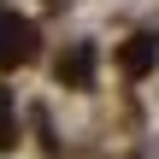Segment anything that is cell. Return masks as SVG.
<instances>
[{"mask_svg":"<svg viewBox=\"0 0 159 159\" xmlns=\"http://www.w3.org/2000/svg\"><path fill=\"white\" fill-rule=\"evenodd\" d=\"M47 6H53V12H65V0H47Z\"/></svg>","mask_w":159,"mask_h":159,"instance_id":"cell-5","label":"cell"},{"mask_svg":"<svg viewBox=\"0 0 159 159\" xmlns=\"http://www.w3.org/2000/svg\"><path fill=\"white\" fill-rule=\"evenodd\" d=\"M0 124H12V94L0 89Z\"/></svg>","mask_w":159,"mask_h":159,"instance_id":"cell-4","label":"cell"},{"mask_svg":"<svg viewBox=\"0 0 159 159\" xmlns=\"http://www.w3.org/2000/svg\"><path fill=\"white\" fill-rule=\"evenodd\" d=\"M124 77H148L153 71V59H159V35H136V41H124Z\"/></svg>","mask_w":159,"mask_h":159,"instance_id":"cell-3","label":"cell"},{"mask_svg":"<svg viewBox=\"0 0 159 159\" xmlns=\"http://www.w3.org/2000/svg\"><path fill=\"white\" fill-rule=\"evenodd\" d=\"M59 83L65 89H89L94 83V47H65L59 53Z\"/></svg>","mask_w":159,"mask_h":159,"instance_id":"cell-2","label":"cell"},{"mask_svg":"<svg viewBox=\"0 0 159 159\" xmlns=\"http://www.w3.org/2000/svg\"><path fill=\"white\" fill-rule=\"evenodd\" d=\"M35 53V24L24 12H0V71H18Z\"/></svg>","mask_w":159,"mask_h":159,"instance_id":"cell-1","label":"cell"}]
</instances>
